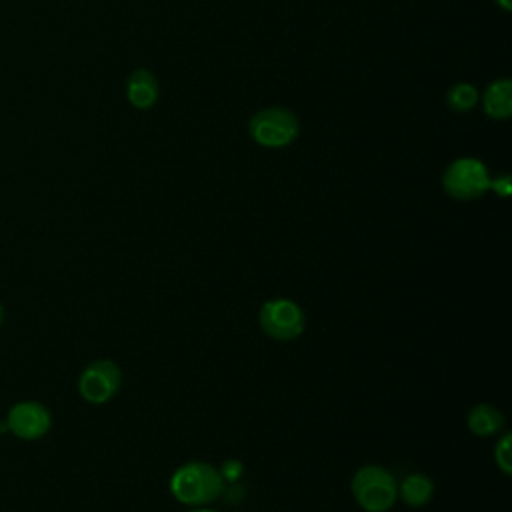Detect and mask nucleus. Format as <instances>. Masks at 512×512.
Returning a JSON list of instances; mask_svg holds the SVG:
<instances>
[{
    "instance_id": "f257e3e1",
    "label": "nucleus",
    "mask_w": 512,
    "mask_h": 512,
    "mask_svg": "<svg viewBox=\"0 0 512 512\" xmlns=\"http://www.w3.org/2000/svg\"><path fill=\"white\" fill-rule=\"evenodd\" d=\"M168 490L184 506H208L224 492V478L216 466L202 460H192L172 472Z\"/></svg>"
},
{
    "instance_id": "f03ea898",
    "label": "nucleus",
    "mask_w": 512,
    "mask_h": 512,
    "mask_svg": "<svg viewBox=\"0 0 512 512\" xmlns=\"http://www.w3.org/2000/svg\"><path fill=\"white\" fill-rule=\"evenodd\" d=\"M350 492L364 512H388L398 500V480L384 466L364 464L354 472Z\"/></svg>"
},
{
    "instance_id": "7ed1b4c3",
    "label": "nucleus",
    "mask_w": 512,
    "mask_h": 512,
    "mask_svg": "<svg viewBox=\"0 0 512 512\" xmlns=\"http://www.w3.org/2000/svg\"><path fill=\"white\" fill-rule=\"evenodd\" d=\"M262 332L276 342H290L302 336L306 318L298 302L290 298H270L258 310Z\"/></svg>"
},
{
    "instance_id": "20e7f679",
    "label": "nucleus",
    "mask_w": 512,
    "mask_h": 512,
    "mask_svg": "<svg viewBox=\"0 0 512 512\" xmlns=\"http://www.w3.org/2000/svg\"><path fill=\"white\" fill-rule=\"evenodd\" d=\"M442 188L456 200H474L490 188V174L476 158H458L442 174Z\"/></svg>"
},
{
    "instance_id": "39448f33",
    "label": "nucleus",
    "mask_w": 512,
    "mask_h": 512,
    "mask_svg": "<svg viewBox=\"0 0 512 512\" xmlns=\"http://www.w3.org/2000/svg\"><path fill=\"white\" fill-rule=\"evenodd\" d=\"M252 138L264 148H282L298 134V120L286 108H264L250 120Z\"/></svg>"
},
{
    "instance_id": "423d86ee",
    "label": "nucleus",
    "mask_w": 512,
    "mask_h": 512,
    "mask_svg": "<svg viewBox=\"0 0 512 512\" xmlns=\"http://www.w3.org/2000/svg\"><path fill=\"white\" fill-rule=\"evenodd\" d=\"M122 386V370L108 358L92 360L78 376V392L90 404L112 400Z\"/></svg>"
},
{
    "instance_id": "0eeeda50",
    "label": "nucleus",
    "mask_w": 512,
    "mask_h": 512,
    "mask_svg": "<svg viewBox=\"0 0 512 512\" xmlns=\"http://www.w3.org/2000/svg\"><path fill=\"white\" fill-rule=\"evenodd\" d=\"M6 426L20 440H38L50 430L52 414L44 404L36 400L16 402L8 410Z\"/></svg>"
},
{
    "instance_id": "6e6552de",
    "label": "nucleus",
    "mask_w": 512,
    "mask_h": 512,
    "mask_svg": "<svg viewBox=\"0 0 512 512\" xmlns=\"http://www.w3.org/2000/svg\"><path fill=\"white\" fill-rule=\"evenodd\" d=\"M434 496V480L424 472L406 474L398 484V498L408 508H422Z\"/></svg>"
},
{
    "instance_id": "1a4fd4ad",
    "label": "nucleus",
    "mask_w": 512,
    "mask_h": 512,
    "mask_svg": "<svg viewBox=\"0 0 512 512\" xmlns=\"http://www.w3.org/2000/svg\"><path fill=\"white\" fill-rule=\"evenodd\" d=\"M466 426L476 436H494L504 428V414L496 406L480 402L468 410Z\"/></svg>"
},
{
    "instance_id": "9d476101",
    "label": "nucleus",
    "mask_w": 512,
    "mask_h": 512,
    "mask_svg": "<svg viewBox=\"0 0 512 512\" xmlns=\"http://www.w3.org/2000/svg\"><path fill=\"white\" fill-rule=\"evenodd\" d=\"M484 110L488 116L502 120L512 112V84L508 78L492 82L484 94Z\"/></svg>"
},
{
    "instance_id": "9b49d317",
    "label": "nucleus",
    "mask_w": 512,
    "mask_h": 512,
    "mask_svg": "<svg viewBox=\"0 0 512 512\" xmlns=\"http://www.w3.org/2000/svg\"><path fill=\"white\" fill-rule=\"evenodd\" d=\"M128 100L136 108H150L156 102L158 96V84L156 78L148 70H136L128 78Z\"/></svg>"
},
{
    "instance_id": "f8f14e48",
    "label": "nucleus",
    "mask_w": 512,
    "mask_h": 512,
    "mask_svg": "<svg viewBox=\"0 0 512 512\" xmlns=\"http://www.w3.org/2000/svg\"><path fill=\"white\" fill-rule=\"evenodd\" d=\"M446 102L454 112H466L478 102V92L472 84L462 82V84H456L454 88H450V92L446 94Z\"/></svg>"
},
{
    "instance_id": "ddd939ff",
    "label": "nucleus",
    "mask_w": 512,
    "mask_h": 512,
    "mask_svg": "<svg viewBox=\"0 0 512 512\" xmlns=\"http://www.w3.org/2000/svg\"><path fill=\"white\" fill-rule=\"evenodd\" d=\"M510 440H512V434L506 432L494 446V462L496 466L500 468V472L504 476H510L512 474V456H510Z\"/></svg>"
},
{
    "instance_id": "4468645a",
    "label": "nucleus",
    "mask_w": 512,
    "mask_h": 512,
    "mask_svg": "<svg viewBox=\"0 0 512 512\" xmlns=\"http://www.w3.org/2000/svg\"><path fill=\"white\" fill-rule=\"evenodd\" d=\"M220 476L224 478V482H226V480L234 482L236 478L242 476V464H240L238 460H226V462L222 464V468H220Z\"/></svg>"
},
{
    "instance_id": "2eb2a0df",
    "label": "nucleus",
    "mask_w": 512,
    "mask_h": 512,
    "mask_svg": "<svg viewBox=\"0 0 512 512\" xmlns=\"http://www.w3.org/2000/svg\"><path fill=\"white\" fill-rule=\"evenodd\" d=\"M490 188L496 190V194H500V196H508L510 194V176L502 174L496 180H490Z\"/></svg>"
},
{
    "instance_id": "dca6fc26",
    "label": "nucleus",
    "mask_w": 512,
    "mask_h": 512,
    "mask_svg": "<svg viewBox=\"0 0 512 512\" xmlns=\"http://www.w3.org/2000/svg\"><path fill=\"white\" fill-rule=\"evenodd\" d=\"M188 512H218L214 508H208V506H196V508H190Z\"/></svg>"
},
{
    "instance_id": "f3484780",
    "label": "nucleus",
    "mask_w": 512,
    "mask_h": 512,
    "mask_svg": "<svg viewBox=\"0 0 512 512\" xmlns=\"http://www.w3.org/2000/svg\"><path fill=\"white\" fill-rule=\"evenodd\" d=\"M504 10H510V6H512V2L510 0H496Z\"/></svg>"
},
{
    "instance_id": "a211bd4d",
    "label": "nucleus",
    "mask_w": 512,
    "mask_h": 512,
    "mask_svg": "<svg viewBox=\"0 0 512 512\" xmlns=\"http://www.w3.org/2000/svg\"><path fill=\"white\" fill-rule=\"evenodd\" d=\"M4 316H6V310H4V306L0 304V326H2V322H4Z\"/></svg>"
}]
</instances>
